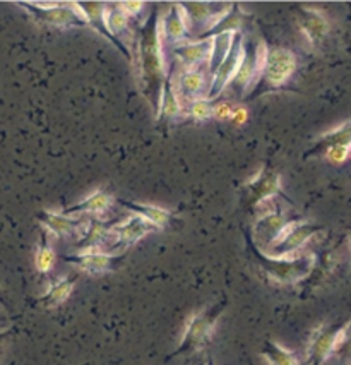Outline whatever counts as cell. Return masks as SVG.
Returning <instances> with one entry per match:
<instances>
[{
  "instance_id": "obj_1",
  "label": "cell",
  "mask_w": 351,
  "mask_h": 365,
  "mask_svg": "<svg viewBox=\"0 0 351 365\" xmlns=\"http://www.w3.org/2000/svg\"><path fill=\"white\" fill-rule=\"evenodd\" d=\"M137 57L142 93H145L146 100L150 101L151 108L158 118L168 67L163 50L162 14L156 9L151 11V14L139 24Z\"/></svg>"
},
{
  "instance_id": "obj_2",
  "label": "cell",
  "mask_w": 351,
  "mask_h": 365,
  "mask_svg": "<svg viewBox=\"0 0 351 365\" xmlns=\"http://www.w3.org/2000/svg\"><path fill=\"white\" fill-rule=\"evenodd\" d=\"M253 256L257 259V264L271 279L281 285H293L302 282L312 273L315 266V256L312 252H297L293 256L273 257L257 247L251 242Z\"/></svg>"
},
{
  "instance_id": "obj_3",
  "label": "cell",
  "mask_w": 351,
  "mask_h": 365,
  "mask_svg": "<svg viewBox=\"0 0 351 365\" xmlns=\"http://www.w3.org/2000/svg\"><path fill=\"white\" fill-rule=\"evenodd\" d=\"M295 71H297V57L291 50L283 48V46L268 48V57H266V66L261 78L245 98L256 100L283 88L295 74Z\"/></svg>"
},
{
  "instance_id": "obj_4",
  "label": "cell",
  "mask_w": 351,
  "mask_h": 365,
  "mask_svg": "<svg viewBox=\"0 0 351 365\" xmlns=\"http://www.w3.org/2000/svg\"><path fill=\"white\" fill-rule=\"evenodd\" d=\"M223 309H225V302L213 305V307L204 309V311L194 312L187 319V324H185L184 334H182L180 339V345L173 355L192 354V351L204 348L213 339V334L216 331L218 319L223 314Z\"/></svg>"
},
{
  "instance_id": "obj_5",
  "label": "cell",
  "mask_w": 351,
  "mask_h": 365,
  "mask_svg": "<svg viewBox=\"0 0 351 365\" xmlns=\"http://www.w3.org/2000/svg\"><path fill=\"white\" fill-rule=\"evenodd\" d=\"M268 43L262 40H245L243 58L240 62L239 71H236L235 78L231 79L230 88L239 98L247 96V93L256 86L259 81L262 69L266 66V57H268Z\"/></svg>"
},
{
  "instance_id": "obj_6",
  "label": "cell",
  "mask_w": 351,
  "mask_h": 365,
  "mask_svg": "<svg viewBox=\"0 0 351 365\" xmlns=\"http://www.w3.org/2000/svg\"><path fill=\"white\" fill-rule=\"evenodd\" d=\"M31 16L36 23L46 24L55 28H75L88 26L83 11L78 4H62V2H31L18 4Z\"/></svg>"
},
{
  "instance_id": "obj_7",
  "label": "cell",
  "mask_w": 351,
  "mask_h": 365,
  "mask_svg": "<svg viewBox=\"0 0 351 365\" xmlns=\"http://www.w3.org/2000/svg\"><path fill=\"white\" fill-rule=\"evenodd\" d=\"M351 333V321H346L340 326H325L312 331L307 346V360L310 365H324L336 354L337 348L342 345Z\"/></svg>"
},
{
  "instance_id": "obj_8",
  "label": "cell",
  "mask_w": 351,
  "mask_h": 365,
  "mask_svg": "<svg viewBox=\"0 0 351 365\" xmlns=\"http://www.w3.org/2000/svg\"><path fill=\"white\" fill-rule=\"evenodd\" d=\"M324 230L323 225H317L314 222H308V220H291L283 228L281 233L278 235V239L274 240V244L271 245V254L268 256L273 257H285V256H293L305 247V244L312 237H315L317 233Z\"/></svg>"
},
{
  "instance_id": "obj_9",
  "label": "cell",
  "mask_w": 351,
  "mask_h": 365,
  "mask_svg": "<svg viewBox=\"0 0 351 365\" xmlns=\"http://www.w3.org/2000/svg\"><path fill=\"white\" fill-rule=\"evenodd\" d=\"M243 50H245V36L243 33H235L234 43H231L230 52H228L226 58L223 61L219 69L214 72L213 78L209 79V86L206 89L204 98L213 101L221 95L225 89L230 86L231 79L235 78L236 71H239L240 62L243 58Z\"/></svg>"
},
{
  "instance_id": "obj_10",
  "label": "cell",
  "mask_w": 351,
  "mask_h": 365,
  "mask_svg": "<svg viewBox=\"0 0 351 365\" xmlns=\"http://www.w3.org/2000/svg\"><path fill=\"white\" fill-rule=\"evenodd\" d=\"M245 202L248 207L261 206L278 194H281V175L269 165H264L256 177L243 185Z\"/></svg>"
},
{
  "instance_id": "obj_11",
  "label": "cell",
  "mask_w": 351,
  "mask_h": 365,
  "mask_svg": "<svg viewBox=\"0 0 351 365\" xmlns=\"http://www.w3.org/2000/svg\"><path fill=\"white\" fill-rule=\"evenodd\" d=\"M154 230H158L154 225L146 222L139 215H132L125 218L124 222L112 223V227H110V245L117 249L122 247V250H125L135 244V242L141 240L142 237H146L147 233Z\"/></svg>"
},
{
  "instance_id": "obj_12",
  "label": "cell",
  "mask_w": 351,
  "mask_h": 365,
  "mask_svg": "<svg viewBox=\"0 0 351 365\" xmlns=\"http://www.w3.org/2000/svg\"><path fill=\"white\" fill-rule=\"evenodd\" d=\"M38 220H40L41 225L48 230L50 233H53V237L57 239H75V237H81L86 232L88 223L86 220L81 218H74V216H67L61 213H55V211H48L43 210L38 213Z\"/></svg>"
},
{
  "instance_id": "obj_13",
  "label": "cell",
  "mask_w": 351,
  "mask_h": 365,
  "mask_svg": "<svg viewBox=\"0 0 351 365\" xmlns=\"http://www.w3.org/2000/svg\"><path fill=\"white\" fill-rule=\"evenodd\" d=\"M297 18L300 29L312 46H319L331 31V24H329V19L325 18L324 12L317 11L314 7L300 6L297 9Z\"/></svg>"
},
{
  "instance_id": "obj_14",
  "label": "cell",
  "mask_w": 351,
  "mask_h": 365,
  "mask_svg": "<svg viewBox=\"0 0 351 365\" xmlns=\"http://www.w3.org/2000/svg\"><path fill=\"white\" fill-rule=\"evenodd\" d=\"M252 19V14L245 12L240 4H231L230 9H228L216 23L211 24L206 31H202L197 40H209V38L223 35V33H231V35H235V33H243L242 28L247 26V23H251Z\"/></svg>"
},
{
  "instance_id": "obj_15",
  "label": "cell",
  "mask_w": 351,
  "mask_h": 365,
  "mask_svg": "<svg viewBox=\"0 0 351 365\" xmlns=\"http://www.w3.org/2000/svg\"><path fill=\"white\" fill-rule=\"evenodd\" d=\"M190 21L187 18L182 4H173L164 14H162V35L163 41H170L173 45H179L185 41L189 33Z\"/></svg>"
},
{
  "instance_id": "obj_16",
  "label": "cell",
  "mask_w": 351,
  "mask_h": 365,
  "mask_svg": "<svg viewBox=\"0 0 351 365\" xmlns=\"http://www.w3.org/2000/svg\"><path fill=\"white\" fill-rule=\"evenodd\" d=\"M120 257L117 252H107V250H91V252L74 254L66 257L67 262L74 264L79 271L88 274H103L112 269L115 259Z\"/></svg>"
},
{
  "instance_id": "obj_17",
  "label": "cell",
  "mask_w": 351,
  "mask_h": 365,
  "mask_svg": "<svg viewBox=\"0 0 351 365\" xmlns=\"http://www.w3.org/2000/svg\"><path fill=\"white\" fill-rule=\"evenodd\" d=\"M288 222H291V220H288V216L283 213L281 210L273 211V213L264 215L262 218L257 220L256 228H253V232H256L257 247L261 250L271 247V245L274 244V240L278 239V235L281 233L283 228L288 225Z\"/></svg>"
},
{
  "instance_id": "obj_18",
  "label": "cell",
  "mask_w": 351,
  "mask_h": 365,
  "mask_svg": "<svg viewBox=\"0 0 351 365\" xmlns=\"http://www.w3.org/2000/svg\"><path fill=\"white\" fill-rule=\"evenodd\" d=\"M211 46L213 41L211 40H196V41H182V43L173 46V53L179 61L185 66V71L199 69L202 63L209 61Z\"/></svg>"
},
{
  "instance_id": "obj_19",
  "label": "cell",
  "mask_w": 351,
  "mask_h": 365,
  "mask_svg": "<svg viewBox=\"0 0 351 365\" xmlns=\"http://www.w3.org/2000/svg\"><path fill=\"white\" fill-rule=\"evenodd\" d=\"M78 6H79V9L83 11L88 26H93V29H96L101 36H105L108 41H112V43L115 45L127 58H130V50L127 48L125 45H122L120 41H117L115 38L112 36V33H110L108 24H107L108 4H78Z\"/></svg>"
},
{
  "instance_id": "obj_20",
  "label": "cell",
  "mask_w": 351,
  "mask_h": 365,
  "mask_svg": "<svg viewBox=\"0 0 351 365\" xmlns=\"http://www.w3.org/2000/svg\"><path fill=\"white\" fill-rule=\"evenodd\" d=\"M334 146H342V148H351V120L345 122V124H340L332 127L331 130L319 135V139L308 148L303 158H314V156L324 155L329 148Z\"/></svg>"
},
{
  "instance_id": "obj_21",
  "label": "cell",
  "mask_w": 351,
  "mask_h": 365,
  "mask_svg": "<svg viewBox=\"0 0 351 365\" xmlns=\"http://www.w3.org/2000/svg\"><path fill=\"white\" fill-rule=\"evenodd\" d=\"M113 199L110 196L108 192H105V190H95V192H91L90 196H86L83 199V201L75 202V205L66 207V210L62 211L63 215L67 216H81V215H101L105 213V211L110 210V206H112Z\"/></svg>"
},
{
  "instance_id": "obj_22",
  "label": "cell",
  "mask_w": 351,
  "mask_h": 365,
  "mask_svg": "<svg viewBox=\"0 0 351 365\" xmlns=\"http://www.w3.org/2000/svg\"><path fill=\"white\" fill-rule=\"evenodd\" d=\"M110 227H112V223L101 222L100 218L91 220L88 223L84 235L78 242V254L91 252V250H103V245L110 244Z\"/></svg>"
},
{
  "instance_id": "obj_23",
  "label": "cell",
  "mask_w": 351,
  "mask_h": 365,
  "mask_svg": "<svg viewBox=\"0 0 351 365\" xmlns=\"http://www.w3.org/2000/svg\"><path fill=\"white\" fill-rule=\"evenodd\" d=\"M75 285V278H69V277H62L46 288V292L41 295L40 304L43 305L45 309H55L58 305H62L69 299L70 294H73Z\"/></svg>"
},
{
  "instance_id": "obj_24",
  "label": "cell",
  "mask_w": 351,
  "mask_h": 365,
  "mask_svg": "<svg viewBox=\"0 0 351 365\" xmlns=\"http://www.w3.org/2000/svg\"><path fill=\"white\" fill-rule=\"evenodd\" d=\"M204 86H206L204 72L199 71V69L184 71L180 74V79H179L180 101H182V98H187L190 103H192V101H196L199 98H204V96H201Z\"/></svg>"
},
{
  "instance_id": "obj_25",
  "label": "cell",
  "mask_w": 351,
  "mask_h": 365,
  "mask_svg": "<svg viewBox=\"0 0 351 365\" xmlns=\"http://www.w3.org/2000/svg\"><path fill=\"white\" fill-rule=\"evenodd\" d=\"M120 205L125 206L127 210L132 211L134 215H139L141 218H145L146 222L154 225L156 228H163L172 218V211L163 210V207H158V206L141 205V202H132V201H120Z\"/></svg>"
},
{
  "instance_id": "obj_26",
  "label": "cell",
  "mask_w": 351,
  "mask_h": 365,
  "mask_svg": "<svg viewBox=\"0 0 351 365\" xmlns=\"http://www.w3.org/2000/svg\"><path fill=\"white\" fill-rule=\"evenodd\" d=\"M182 113V101L179 93L173 88V72L168 71L167 81L163 84V96H162V108H159L158 120L162 118H175Z\"/></svg>"
},
{
  "instance_id": "obj_27",
  "label": "cell",
  "mask_w": 351,
  "mask_h": 365,
  "mask_svg": "<svg viewBox=\"0 0 351 365\" xmlns=\"http://www.w3.org/2000/svg\"><path fill=\"white\" fill-rule=\"evenodd\" d=\"M234 36L235 35H231V33H223V35L209 38V40L213 41L209 61H207V72L211 74V78H213L214 72L219 69V66H221L223 61L226 58L228 52H230L231 43H234Z\"/></svg>"
},
{
  "instance_id": "obj_28",
  "label": "cell",
  "mask_w": 351,
  "mask_h": 365,
  "mask_svg": "<svg viewBox=\"0 0 351 365\" xmlns=\"http://www.w3.org/2000/svg\"><path fill=\"white\" fill-rule=\"evenodd\" d=\"M261 355L268 360L269 365H300L298 356L293 351L273 341V339H268L264 343Z\"/></svg>"
},
{
  "instance_id": "obj_29",
  "label": "cell",
  "mask_w": 351,
  "mask_h": 365,
  "mask_svg": "<svg viewBox=\"0 0 351 365\" xmlns=\"http://www.w3.org/2000/svg\"><path fill=\"white\" fill-rule=\"evenodd\" d=\"M129 23L130 19L127 18V14L124 11H122L120 4H108L107 7V24H108V29L110 33H112V36L115 38L117 41H120L122 45L124 43V40H122V35L127 31V28H129Z\"/></svg>"
},
{
  "instance_id": "obj_30",
  "label": "cell",
  "mask_w": 351,
  "mask_h": 365,
  "mask_svg": "<svg viewBox=\"0 0 351 365\" xmlns=\"http://www.w3.org/2000/svg\"><path fill=\"white\" fill-rule=\"evenodd\" d=\"M53 264H55V250L50 247L48 242H46V239L43 237L40 247L36 250V259H35L36 271L40 274H46L52 271Z\"/></svg>"
},
{
  "instance_id": "obj_31",
  "label": "cell",
  "mask_w": 351,
  "mask_h": 365,
  "mask_svg": "<svg viewBox=\"0 0 351 365\" xmlns=\"http://www.w3.org/2000/svg\"><path fill=\"white\" fill-rule=\"evenodd\" d=\"M213 108L211 107V101L206 98H199L190 103V115L196 120H207V118L213 117Z\"/></svg>"
},
{
  "instance_id": "obj_32",
  "label": "cell",
  "mask_w": 351,
  "mask_h": 365,
  "mask_svg": "<svg viewBox=\"0 0 351 365\" xmlns=\"http://www.w3.org/2000/svg\"><path fill=\"white\" fill-rule=\"evenodd\" d=\"M324 155H325V158L331 161V163L341 165V163H345V161L350 158V148L334 146V148H329V150L325 151Z\"/></svg>"
},
{
  "instance_id": "obj_33",
  "label": "cell",
  "mask_w": 351,
  "mask_h": 365,
  "mask_svg": "<svg viewBox=\"0 0 351 365\" xmlns=\"http://www.w3.org/2000/svg\"><path fill=\"white\" fill-rule=\"evenodd\" d=\"M332 356H336V360L341 365H351V333L350 336L342 341V345L337 348V351Z\"/></svg>"
},
{
  "instance_id": "obj_34",
  "label": "cell",
  "mask_w": 351,
  "mask_h": 365,
  "mask_svg": "<svg viewBox=\"0 0 351 365\" xmlns=\"http://www.w3.org/2000/svg\"><path fill=\"white\" fill-rule=\"evenodd\" d=\"M120 7H122V11H124L127 14V18L132 21L134 18H137V16L141 14L142 9L146 7V4H142V2H125V4H120Z\"/></svg>"
},
{
  "instance_id": "obj_35",
  "label": "cell",
  "mask_w": 351,
  "mask_h": 365,
  "mask_svg": "<svg viewBox=\"0 0 351 365\" xmlns=\"http://www.w3.org/2000/svg\"><path fill=\"white\" fill-rule=\"evenodd\" d=\"M231 112H234V107L230 103H218L216 107L213 108V117L219 118V120H230Z\"/></svg>"
},
{
  "instance_id": "obj_36",
  "label": "cell",
  "mask_w": 351,
  "mask_h": 365,
  "mask_svg": "<svg viewBox=\"0 0 351 365\" xmlns=\"http://www.w3.org/2000/svg\"><path fill=\"white\" fill-rule=\"evenodd\" d=\"M231 122H235V124H243L245 120H247V112H245V108L242 107H236L234 108V112H231V117H230Z\"/></svg>"
},
{
  "instance_id": "obj_37",
  "label": "cell",
  "mask_w": 351,
  "mask_h": 365,
  "mask_svg": "<svg viewBox=\"0 0 351 365\" xmlns=\"http://www.w3.org/2000/svg\"><path fill=\"white\" fill-rule=\"evenodd\" d=\"M0 331H7L6 326H4V321L2 319H0Z\"/></svg>"
},
{
  "instance_id": "obj_38",
  "label": "cell",
  "mask_w": 351,
  "mask_h": 365,
  "mask_svg": "<svg viewBox=\"0 0 351 365\" xmlns=\"http://www.w3.org/2000/svg\"><path fill=\"white\" fill-rule=\"evenodd\" d=\"M7 331H9V329H7ZM7 331H0V339H2L4 336H6V333H7Z\"/></svg>"
},
{
  "instance_id": "obj_39",
  "label": "cell",
  "mask_w": 351,
  "mask_h": 365,
  "mask_svg": "<svg viewBox=\"0 0 351 365\" xmlns=\"http://www.w3.org/2000/svg\"><path fill=\"white\" fill-rule=\"evenodd\" d=\"M207 365H214V364H213V360H211V359H207Z\"/></svg>"
},
{
  "instance_id": "obj_40",
  "label": "cell",
  "mask_w": 351,
  "mask_h": 365,
  "mask_svg": "<svg viewBox=\"0 0 351 365\" xmlns=\"http://www.w3.org/2000/svg\"><path fill=\"white\" fill-rule=\"evenodd\" d=\"M0 304H4V300H2V297H0Z\"/></svg>"
},
{
  "instance_id": "obj_41",
  "label": "cell",
  "mask_w": 351,
  "mask_h": 365,
  "mask_svg": "<svg viewBox=\"0 0 351 365\" xmlns=\"http://www.w3.org/2000/svg\"><path fill=\"white\" fill-rule=\"evenodd\" d=\"M350 158H351V148H350Z\"/></svg>"
},
{
  "instance_id": "obj_42",
  "label": "cell",
  "mask_w": 351,
  "mask_h": 365,
  "mask_svg": "<svg viewBox=\"0 0 351 365\" xmlns=\"http://www.w3.org/2000/svg\"><path fill=\"white\" fill-rule=\"evenodd\" d=\"M202 365H207V362H206V364H202Z\"/></svg>"
}]
</instances>
